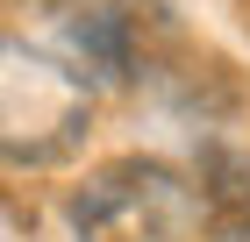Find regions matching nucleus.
<instances>
[{"mask_svg": "<svg viewBox=\"0 0 250 242\" xmlns=\"http://www.w3.org/2000/svg\"><path fill=\"white\" fill-rule=\"evenodd\" d=\"M200 221L214 242H250V157L243 149H200Z\"/></svg>", "mask_w": 250, "mask_h": 242, "instance_id": "obj_3", "label": "nucleus"}, {"mask_svg": "<svg viewBox=\"0 0 250 242\" xmlns=\"http://www.w3.org/2000/svg\"><path fill=\"white\" fill-rule=\"evenodd\" d=\"M0 7H7V0H0Z\"/></svg>", "mask_w": 250, "mask_h": 242, "instance_id": "obj_5", "label": "nucleus"}, {"mask_svg": "<svg viewBox=\"0 0 250 242\" xmlns=\"http://www.w3.org/2000/svg\"><path fill=\"white\" fill-rule=\"evenodd\" d=\"M29 7H43V15H72V7H86V0H29Z\"/></svg>", "mask_w": 250, "mask_h": 242, "instance_id": "obj_4", "label": "nucleus"}, {"mask_svg": "<svg viewBox=\"0 0 250 242\" xmlns=\"http://www.w3.org/2000/svg\"><path fill=\"white\" fill-rule=\"evenodd\" d=\"M72 242H193L208 235L200 221V186H186L157 157H115L86 171L64 200Z\"/></svg>", "mask_w": 250, "mask_h": 242, "instance_id": "obj_1", "label": "nucleus"}, {"mask_svg": "<svg viewBox=\"0 0 250 242\" xmlns=\"http://www.w3.org/2000/svg\"><path fill=\"white\" fill-rule=\"evenodd\" d=\"M93 129V86L50 57L0 43V164H58Z\"/></svg>", "mask_w": 250, "mask_h": 242, "instance_id": "obj_2", "label": "nucleus"}]
</instances>
